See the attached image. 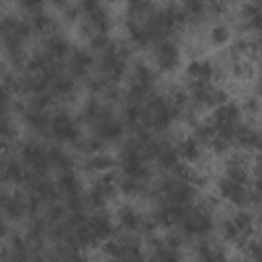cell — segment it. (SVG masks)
<instances>
[{
	"label": "cell",
	"mask_w": 262,
	"mask_h": 262,
	"mask_svg": "<svg viewBox=\"0 0 262 262\" xmlns=\"http://www.w3.org/2000/svg\"><path fill=\"white\" fill-rule=\"evenodd\" d=\"M18 160L39 178H47L51 172L47 160V145L39 137H27L18 143Z\"/></svg>",
	"instance_id": "obj_1"
},
{
	"label": "cell",
	"mask_w": 262,
	"mask_h": 262,
	"mask_svg": "<svg viewBox=\"0 0 262 262\" xmlns=\"http://www.w3.org/2000/svg\"><path fill=\"white\" fill-rule=\"evenodd\" d=\"M117 194H119L117 174H115V172H104V174H98V176H96V180H94V182L90 184V188L84 192V199H86L88 209L100 211V209H104Z\"/></svg>",
	"instance_id": "obj_2"
},
{
	"label": "cell",
	"mask_w": 262,
	"mask_h": 262,
	"mask_svg": "<svg viewBox=\"0 0 262 262\" xmlns=\"http://www.w3.org/2000/svg\"><path fill=\"white\" fill-rule=\"evenodd\" d=\"M151 59H154V70L162 74H174L182 61V51L176 37H166L156 41L151 45Z\"/></svg>",
	"instance_id": "obj_3"
},
{
	"label": "cell",
	"mask_w": 262,
	"mask_h": 262,
	"mask_svg": "<svg viewBox=\"0 0 262 262\" xmlns=\"http://www.w3.org/2000/svg\"><path fill=\"white\" fill-rule=\"evenodd\" d=\"M49 137L57 143H76L82 137L80 121L70 115L66 108H57L49 113Z\"/></svg>",
	"instance_id": "obj_4"
},
{
	"label": "cell",
	"mask_w": 262,
	"mask_h": 262,
	"mask_svg": "<svg viewBox=\"0 0 262 262\" xmlns=\"http://www.w3.org/2000/svg\"><path fill=\"white\" fill-rule=\"evenodd\" d=\"M242 108L237 102L233 100H225L223 104H219L217 108H213V115L209 119L211 127L215 129L217 135H225V137H233L235 127L242 123Z\"/></svg>",
	"instance_id": "obj_5"
},
{
	"label": "cell",
	"mask_w": 262,
	"mask_h": 262,
	"mask_svg": "<svg viewBox=\"0 0 262 262\" xmlns=\"http://www.w3.org/2000/svg\"><path fill=\"white\" fill-rule=\"evenodd\" d=\"M94 63H96V57L90 49H84V47H72L70 55L66 57V72L74 78V80H86L92 70H94Z\"/></svg>",
	"instance_id": "obj_6"
},
{
	"label": "cell",
	"mask_w": 262,
	"mask_h": 262,
	"mask_svg": "<svg viewBox=\"0 0 262 262\" xmlns=\"http://www.w3.org/2000/svg\"><path fill=\"white\" fill-rule=\"evenodd\" d=\"M88 233L92 235V239L96 244H102L106 242L108 237H113L117 233V227H115V221L111 219L108 213H104V209L100 211H94L92 215H86V221H84Z\"/></svg>",
	"instance_id": "obj_7"
},
{
	"label": "cell",
	"mask_w": 262,
	"mask_h": 262,
	"mask_svg": "<svg viewBox=\"0 0 262 262\" xmlns=\"http://www.w3.org/2000/svg\"><path fill=\"white\" fill-rule=\"evenodd\" d=\"M184 74L188 80H194V82H215L221 78V70L217 61L211 57H192L186 63Z\"/></svg>",
	"instance_id": "obj_8"
},
{
	"label": "cell",
	"mask_w": 262,
	"mask_h": 262,
	"mask_svg": "<svg viewBox=\"0 0 262 262\" xmlns=\"http://www.w3.org/2000/svg\"><path fill=\"white\" fill-rule=\"evenodd\" d=\"M194 258L196 262H229V252L227 248L213 239V237H201L194 242Z\"/></svg>",
	"instance_id": "obj_9"
},
{
	"label": "cell",
	"mask_w": 262,
	"mask_h": 262,
	"mask_svg": "<svg viewBox=\"0 0 262 262\" xmlns=\"http://www.w3.org/2000/svg\"><path fill=\"white\" fill-rule=\"evenodd\" d=\"M125 133H127L125 125H123L121 119L115 117V115L102 119L100 123H96V125L92 127V135H94L96 139H100L104 145H106V143H121V141L125 139Z\"/></svg>",
	"instance_id": "obj_10"
},
{
	"label": "cell",
	"mask_w": 262,
	"mask_h": 262,
	"mask_svg": "<svg viewBox=\"0 0 262 262\" xmlns=\"http://www.w3.org/2000/svg\"><path fill=\"white\" fill-rule=\"evenodd\" d=\"M18 117L25 123V127L29 131H33L37 137H49V113L33 108L27 102H23V108H20Z\"/></svg>",
	"instance_id": "obj_11"
},
{
	"label": "cell",
	"mask_w": 262,
	"mask_h": 262,
	"mask_svg": "<svg viewBox=\"0 0 262 262\" xmlns=\"http://www.w3.org/2000/svg\"><path fill=\"white\" fill-rule=\"evenodd\" d=\"M111 115H115V113H113V106H108L104 100H100V98H96V96H90V98L84 100V104H82V108H80L78 121H80V123H86L88 127H94L96 123H100L102 119H106V117H111Z\"/></svg>",
	"instance_id": "obj_12"
},
{
	"label": "cell",
	"mask_w": 262,
	"mask_h": 262,
	"mask_svg": "<svg viewBox=\"0 0 262 262\" xmlns=\"http://www.w3.org/2000/svg\"><path fill=\"white\" fill-rule=\"evenodd\" d=\"M231 141H233V147H239V149H244L246 154H250V151H258V145H260V133H258L256 123H254V121H246V123L242 121V123L235 127Z\"/></svg>",
	"instance_id": "obj_13"
},
{
	"label": "cell",
	"mask_w": 262,
	"mask_h": 262,
	"mask_svg": "<svg viewBox=\"0 0 262 262\" xmlns=\"http://www.w3.org/2000/svg\"><path fill=\"white\" fill-rule=\"evenodd\" d=\"M237 25L242 31H248L250 35H258L260 18H262V2H246L237 8Z\"/></svg>",
	"instance_id": "obj_14"
},
{
	"label": "cell",
	"mask_w": 262,
	"mask_h": 262,
	"mask_svg": "<svg viewBox=\"0 0 262 262\" xmlns=\"http://www.w3.org/2000/svg\"><path fill=\"white\" fill-rule=\"evenodd\" d=\"M125 33H127V43L137 49H149L154 45V37L149 35L147 27L143 20H133L125 18Z\"/></svg>",
	"instance_id": "obj_15"
},
{
	"label": "cell",
	"mask_w": 262,
	"mask_h": 262,
	"mask_svg": "<svg viewBox=\"0 0 262 262\" xmlns=\"http://www.w3.org/2000/svg\"><path fill=\"white\" fill-rule=\"evenodd\" d=\"M41 49H43L53 61H61V59H66V57L70 55L72 43H70V39H68L66 35H61V33L57 31V33H53V35L43 37Z\"/></svg>",
	"instance_id": "obj_16"
},
{
	"label": "cell",
	"mask_w": 262,
	"mask_h": 262,
	"mask_svg": "<svg viewBox=\"0 0 262 262\" xmlns=\"http://www.w3.org/2000/svg\"><path fill=\"white\" fill-rule=\"evenodd\" d=\"M76 90H78V82L66 70L55 74L49 82V92L53 94V98H59V100H72Z\"/></svg>",
	"instance_id": "obj_17"
},
{
	"label": "cell",
	"mask_w": 262,
	"mask_h": 262,
	"mask_svg": "<svg viewBox=\"0 0 262 262\" xmlns=\"http://www.w3.org/2000/svg\"><path fill=\"white\" fill-rule=\"evenodd\" d=\"M174 147H176L178 160L184 162V164H199L203 160V156H205V147L192 135L182 137L180 141L174 143Z\"/></svg>",
	"instance_id": "obj_18"
},
{
	"label": "cell",
	"mask_w": 262,
	"mask_h": 262,
	"mask_svg": "<svg viewBox=\"0 0 262 262\" xmlns=\"http://www.w3.org/2000/svg\"><path fill=\"white\" fill-rule=\"evenodd\" d=\"M0 215L8 221H20V219L29 217V213H27V192L16 190V192L8 194Z\"/></svg>",
	"instance_id": "obj_19"
},
{
	"label": "cell",
	"mask_w": 262,
	"mask_h": 262,
	"mask_svg": "<svg viewBox=\"0 0 262 262\" xmlns=\"http://www.w3.org/2000/svg\"><path fill=\"white\" fill-rule=\"evenodd\" d=\"M141 217H143V213H139V209L133 207V205H121L117 209V213H115L117 225L125 233H137L139 225H141Z\"/></svg>",
	"instance_id": "obj_20"
},
{
	"label": "cell",
	"mask_w": 262,
	"mask_h": 262,
	"mask_svg": "<svg viewBox=\"0 0 262 262\" xmlns=\"http://www.w3.org/2000/svg\"><path fill=\"white\" fill-rule=\"evenodd\" d=\"M47 160L51 170L57 172H68V170H76V160L70 151H66V147H61L59 143L47 145Z\"/></svg>",
	"instance_id": "obj_21"
},
{
	"label": "cell",
	"mask_w": 262,
	"mask_h": 262,
	"mask_svg": "<svg viewBox=\"0 0 262 262\" xmlns=\"http://www.w3.org/2000/svg\"><path fill=\"white\" fill-rule=\"evenodd\" d=\"M115 166H117V160L106 151H98V154L86 156L84 162H82V170L88 172V174H96V176L104 174V172H111Z\"/></svg>",
	"instance_id": "obj_22"
},
{
	"label": "cell",
	"mask_w": 262,
	"mask_h": 262,
	"mask_svg": "<svg viewBox=\"0 0 262 262\" xmlns=\"http://www.w3.org/2000/svg\"><path fill=\"white\" fill-rule=\"evenodd\" d=\"M231 41V27L225 20H213L205 33V43L209 47H225Z\"/></svg>",
	"instance_id": "obj_23"
},
{
	"label": "cell",
	"mask_w": 262,
	"mask_h": 262,
	"mask_svg": "<svg viewBox=\"0 0 262 262\" xmlns=\"http://www.w3.org/2000/svg\"><path fill=\"white\" fill-rule=\"evenodd\" d=\"M55 186L59 190V194L66 199V196H74V194H80L82 192V180L78 176L76 170H68V172H57V178H55Z\"/></svg>",
	"instance_id": "obj_24"
},
{
	"label": "cell",
	"mask_w": 262,
	"mask_h": 262,
	"mask_svg": "<svg viewBox=\"0 0 262 262\" xmlns=\"http://www.w3.org/2000/svg\"><path fill=\"white\" fill-rule=\"evenodd\" d=\"M117 184H119V192H123L125 196H141V194H147V188H149V182L125 178L119 174H117Z\"/></svg>",
	"instance_id": "obj_25"
},
{
	"label": "cell",
	"mask_w": 262,
	"mask_h": 262,
	"mask_svg": "<svg viewBox=\"0 0 262 262\" xmlns=\"http://www.w3.org/2000/svg\"><path fill=\"white\" fill-rule=\"evenodd\" d=\"M51 8L53 10H57V14L55 16H59L63 23H68V25H78L80 23V8H78V4H72V2H55V4H51Z\"/></svg>",
	"instance_id": "obj_26"
},
{
	"label": "cell",
	"mask_w": 262,
	"mask_h": 262,
	"mask_svg": "<svg viewBox=\"0 0 262 262\" xmlns=\"http://www.w3.org/2000/svg\"><path fill=\"white\" fill-rule=\"evenodd\" d=\"M84 86H86V90L90 92V96L100 98V96L106 92V88L113 86V84H108L100 74H90V76L84 80Z\"/></svg>",
	"instance_id": "obj_27"
},
{
	"label": "cell",
	"mask_w": 262,
	"mask_h": 262,
	"mask_svg": "<svg viewBox=\"0 0 262 262\" xmlns=\"http://www.w3.org/2000/svg\"><path fill=\"white\" fill-rule=\"evenodd\" d=\"M213 154H217V156H225V154H229L231 151V147H233V141L229 139V137H225V135H213V139H211V143L207 145Z\"/></svg>",
	"instance_id": "obj_28"
},
{
	"label": "cell",
	"mask_w": 262,
	"mask_h": 262,
	"mask_svg": "<svg viewBox=\"0 0 262 262\" xmlns=\"http://www.w3.org/2000/svg\"><path fill=\"white\" fill-rule=\"evenodd\" d=\"M162 242H164V246L166 248H170V250H174V252H182V248L186 246V237L176 229V231H168L164 237H162Z\"/></svg>",
	"instance_id": "obj_29"
},
{
	"label": "cell",
	"mask_w": 262,
	"mask_h": 262,
	"mask_svg": "<svg viewBox=\"0 0 262 262\" xmlns=\"http://www.w3.org/2000/svg\"><path fill=\"white\" fill-rule=\"evenodd\" d=\"M12 102H14V96H12L10 90L0 82V115H10Z\"/></svg>",
	"instance_id": "obj_30"
},
{
	"label": "cell",
	"mask_w": 262,
	"mask_h": 262,
	"mask_svg": "<svg viewBox=\"0 0 262 262\" xmlns=\"http://www.w3.org/2000/svg\"><path fill=\"white\" fill-rule=\"evenodd\" d=\"M239 108H242V113L256 117V115H258V108H260V100H258V94L254 92L252 96H246V100H244V104H239Z\"/></svg>",
	"instance_id": "obj_31"
},
{
	"label": "cell",
	"mask_w": 262,
	"mask_h": 262,
	"mask_svg": "<svg viewBox=\"0 0 262 262\" xmlns=\"http://www.w3.org/2000/svg\"><path fill=\"white\" fill-rule=\"evenodd\" d=\"M12 231H10V225H8V219H4L2 215H0V239H8V235H10Z\"/></svg>",
	"instance_id": "obj_32"
},
{
	"label": "cell",
	"mask_w": 262,
	"mask_h": 262,
	"mask_svg": "<svg viewBox=\"0 0 262 262\" xmlns=\"http://www.w3.org/2000/svg\"><path fill=\"white\" fill-rule=\"evenodd\" d=\"M6 199H8V192L0 188V213H2V207H4V203H6Z\"/></svg>",
	"instance_id": "obj_33"
},
{
	"label": "cell",
	"mask_w": 262,
	"mask_h": 262,
	"mask_svg": "<svg viewBox=\"0 0 262 262\" xmlns=\"http://www.w3.org/2000/svg\"><path fill=\"white\" fill-rule=\"evenodd\" d=\"M2 76H4V74H2V66H0V80H2Z\"/></svg>",
	"instance_id": "obj_34"
}]
</instances>
